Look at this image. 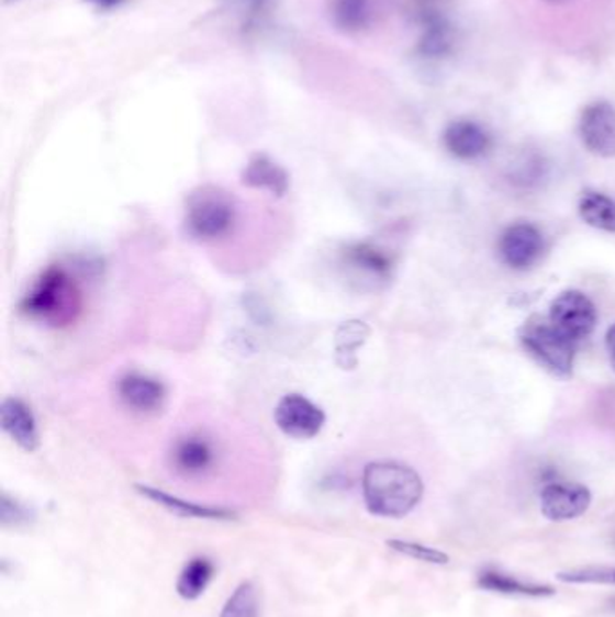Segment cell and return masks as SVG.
Instances as JSON below:
<instances>
[{
	"mask_svg": "<svg viewBox=\"0 0 615 617\" xmlns=\"http://www.w3.org/2000/svg\"><path fill=\"white\" fill-rule=\"evenodd\" d=\"M365 506L373 516L403 518L423 498V479L410 465L395 461L370 462L364 471Z\"/></svg>",
	"mask_w": 615,
	"mask_h": 617,
	"instance_id": "obj_1",
	"label": "cell"
},
{
	"mask_svg": "<svg viewBox=\"0 0 615 617\" xmlns=\"http://www.w3.org/2000/svg\"><path fill=\"white\" fill-rule=\"evenodd\" d=\"M80 308V288L64 268L46 269L22 300V311L30 318L55 327L72 324Z\"/></svg>",
	"mask_w": 615,
	"mask_h": 617,
	"instance_id": "obj_2",
	"label": "cell"
},
{
	"mask_svg": "<svg viewBox=\"0 0 615 617\" xmlns=\"http://www.w3.org/2000/svg\"><path fill=\"white\" fill-rule=\"evenodd\" d=\"M237 207L230 193L221 188L202 187L188 198L185 224L198 240H217L232 229Z\"/></svg>",
	"mask_w": 615,
	"mask_h": 617,
	"instance_id": "obj_3",
	"label": "cell"
},
{
	"mask_svg": "<svg viewBox=\"0 0 615 617\" xmlns=\"http://www.w3.org/2000/svg\"><path fill=\"white\" fill-rule=\"evenodd\" d=\"M519 339L525 349L529 350L536 360L552 370L555 374L563 375V378L572 374L575 345L578 344L556 329L555 325L550 324V319H544L540 316L527 319L519 330Z\"/></svg>",
	"mask_w": 615,
	"mask_h": 617,
	"instance_id": "obj_4",
	"label": "cell"
},
{
	"mask_svg": "<svg viewBox=\"0 0 615 617\" xmlns=\"http://www.w3.org/2000/svg\"><path fill=\"white\" fill-rule=\"evenodd\" d=\"M550 324L574 344L589 338L597 324V311L592 300L581 291H566L550 305Z\"/></svg>",
	"mask_w": 615,
	"mask_h": 617,
	"instance_id": "obj_5",
	"label": "cell"
},
{
	"mask_svg": "<svg viewBox=\"0 0 615 617\" xmlns=\"http://www.w3.org/2000/svg\"><path fill=\"white\" fill-rule=\"evenodd\" d=\"M275 423L288 437L298 440L313 439L325 425V414L305 395L288 394L278 401Z\"/></svg>",
	"mask_w": 615,
	"mask_h": 617,
	"instance_id": "obj_6",
	"label": "cell"
},
{
	"mask_svg": "<svg viewBox=\"0 0 615 617\" xmlns=\"http://www.w3.org/2000/svg\"><path fill=\"white\" fill-rule=\"evenodd\" d=\"M592 493L578 482L552 481L540 495L541 515L550 521H570L589 512Z\"/></svg>",
	"mask_w": 615,
	"mask_h": 617,
	"instance_id": "obj_7",
	"label": "cell"
},
{
	"mask_svg": "<svg viewBox=\"0 0 615 617\" xmlns=\"http://www.w3.org/2000/svg\"><path fill=\"white\" fill-rule=\"evenodd\" d=\"M544 235L533 224H513L500 237L499 254L502 262L518 271L533 268L544 255Z\"/></svg>",
	"mask_w": 615,
	"mask_h": 617,
	"instance_id": "obj_8",
	"label": "cell"
},
{
	"mask_svg": "<svg viewBox=\"0 0 615 617\" xmlns=\"http://www.w3.org/2000/svg\"><path fill=\"white\" fill-rule=\"evenodd\" d=\"M580 136L595 156L615 157V106L608 102L586 105L581 112Z\"/></svg>",
	"mask_w": 615,
	"mask_h": 617,
	"instance_id": "obj_9",
	"label": "cell"
},
{
	"mask_svg": "<svg viewBox=\"0 0 615 617\" xmlns=\"http://www.w3.org/2000/svg\"><path fill=\"white\" fill-rule=\"evenodd\" d=\"M118 395L128 411L154 414L163 408V403L167 400V390L150 375L128 372L118 383Z\"/></svg>",
	"mask_w": 615,
	"mask_h": 617,
	"instance_id": "obj_10",
	"label": "cell"
},
{
	"mask_svg": "<svg viewBox=\"0 0 615 617\" xmlns=\"http://www.w3.org/2000/svg\"><path fill=\"white\" fill-rule=\"evenodd\" d=\"M444 147L451 156L471 161L490 153L493 139L490 132L471 120H455L443 134Z\"/></svg>",
	"mask_w": 615,
	"mask_h": 617,
	"instance_id": "obj_11",
	"label": "cell"
},
{
	"mask_svg": "<svg viewBox=\"0 0 615 617\" xmlns=\"http://www.w3.org/2000/svg\"><path fill=\"white\" fill-rule=\"evenodd\" d=\"M0 423H2V430L15 440L22 450L35 451L41 445L35 415L19 397H8L2 401Z\"/></svg>",
	"mask_w": 615,
	"mask_h": 617,
	"instance_id": "obj_12",
	"label": "cell"
},
{
	"mask_svg": "<svg viewBox=\"0 0 615 617\" xmlns=\"http://www.w3.org/2000/svg\"><path fill=\"white\" fill-rule=\"evenodd\" d=\"M215 462V448L202 436H187L177 440L172 450V465L185 476L204 475Z\"/></svg>",
	"mask_w": 615,
	"mask_h": 617,
	"instance_id": "obj_13",
	"label": "cell"
},
{
	"mask_svg": "<svg viewBox=\"0 0 615 617\" xmlns=\"http://www.w3.org/2000/svg\"><path fill=\"white\" fill-rule=\"evenodd\" d=\"M136 490L143 496H147L148 501L156 502L159 506L165 507L174 515L185 516V518H201V520H232L235 513L222 509V507L202 506L195 502L185 501L179 496L170 495L167 491L157 490V487L143 486L137 484Z\"/></svg>",
	"mask_w": 615,
	"mask_h": 617,
	"instance_id": "obj_14",
	"label": "cell"
},
{
	"mask_svg": "<svg viewBox=\"0 0 615 617\" xmlns=\"http://www.w3.org/2000/svg\"><path fill=\"white\" fill-rule=\"evenodd\" d=\"M477 585L482 591L507 594V596L550 597L556 594L555 588L550 585L525 582V580H519L507 572L496 571V569H484L480 572L477 576Z\"/></svg>",
	"mask_w": 615,
	"mask_h": 617,
	"instance_id": "obj_15",
	"label": "cell"
},
{
	"mask_svg": "<svg viewBox=\"0 0 615 617\" xmlns=\"http://www.w3.org/2000/svg\"><path fill=\"white\" fill-rule=\"evenodd\" d=\"M243 182L247 187L266 190L272 195H283L288 192L289 176L280 165L268 156H255L247 162L243 173Z\"/></svg>",
	"mask_w": 615,
	"mask_h": 617,
	"instance_id": "obj_16",
	"label": "cell"
},
{
	"mask_svg": "<svg viewBox=\"0 0 615 617\" xmlns=\"http://www.w3.org/2000/svg\"><path fill=\"white\" fill-rule=\"evenodd\" d=\"M424 31L421 53L428 58H443L454 49V30L435 8L423 11Z\"/></svg>",
	"mask_w": 615,
	"mask_h": 617,
	"instance_id": "obj_17",
	"label": "cell"
},
{
	"mask_svg": "<svg viewBox=\"0 0 615 617\" xmlns=\"http://www.w3.org/2000/svg\"><path fill=\"white\" fill-rule=\"evenodd\" d=\"M213 574H215V565L210 558H192L187 565L182 566L181 574L177 577V594L187 602H195L206 592Z\"/></svg>",
	"mask_w": 615,
	"mask_h": 617,
	"instance_id": "obj_18",
	"label": "cell"
},
{
	"mask_svg": "<svg viewBox=\"0 0 615 617\" xmlns=\"http://www.w3.org/2000/svg\"><path fill=\"white\" fill-rule=\"evenodd\" d=\"M347 262L378 280L389 279L392 271V260L389 255L372 244H356L353 248H348Z\"/></svg>",
	"mask_w": 615,
	"mask_h": 617,
	"instance_id": "obj_19",
	"label": "cell"
},
{
	"mask_svg": "<svg viewBox=\"0 0 615 617\" xmlns=\"http://www.w3.org/2000/svg\"><path fill=\"white\" fill-rule=\"evenodd\" d=\"M580 213L592 228L615 233V201L605 193L586 192L581 199Z\"/></svg>",
	"mask_w": 615,
	"mask_h": 617,
	"instance_id": "obj_20",
	"label": "cell"
},
{
	"mask_svg": "<svg viewBox=\"0 0 615 617\" xmlns=\"http://www.w3.org/2000/svg\"><path fill=\"white\" fill-rule=\"evenodd\" d=\"M333 15L342 30L361 31L372 24L376 10L372 0H334Z\"/></svg>",
	"mask_w": 615,
	"mask_h": 617,
	"instance_id": "obj_21",
	"label": "cell"
},
{
	"mask_svg": "<svg viewBox=\"0 0 615 617\" xmlns=\"http://www.w3.org/2000/svg\"><path fill=\"white\" fill-rule=\"evenodd\" d=\"M219 617H258V592L251 582H243L227 597Z\"/></svg>",
	"mask_w": 615,
	"mask_h": 617,
	"instance_id": "obj_22",
	"label": "cell"
},
{
	"mask_svg": "<svg viewBox=\"0 0 615 617\" xmlns=\"http://www.w3.org/2000/svg\"><path fill=\"white\" fill-rule=\"evenodd\" d=\"M387 546L392 551L399 552V554L414 558L417 562L432 563V565H448L449 560H451L448 552L435 549V547L423 546V543H417V541L389 540Z\"/></svg>",
	"mask_w": 615,
	"mask_h": 617,
	"instance_id": "obj_23",
	"label": "cell"
},
{
	"mask_svg": "<svg viewBox=\"0 0 615 617\" xmlns=\"http://www.w3.org/2000/svg\"><path fill=\"white\" fill-rule=\"evenodd\" d=\"M558 580L574 585H615V569L611 566H586L574 571L560 572Z\"/></svg>",
	"mask_w": 615,
	"mask_h": 617,
	"instance_id": "obj_24",
	"label": "cell"
},
{
	"mask_svg": "<svg viewBox=\"0 0 615 617\" xmlns=\"http://www.w3.org/2000/svg\"><path fill=\"white\" fill-rule=\"evenodd\" d=\"M369 327L364 322H348L338 333V352L342 355H356V350L365 344L369 336Z\"/></svg>",
	"mask_w": 615,
	"mask_h": 617,
	"instance_id": "obj_25",
	"label": "cell"
},
{
	"mask_svg": "<svg viewBox=\"0 0 615 617\" xmlns=\"http://www.w3.org/2000/svg\"><path fill=\"white\" fill-rule=\"evenodd\" d=\"M30 518V512L25 509L24 506H21L19 502L11 501L10 496L4 495L2 498V521H4L5 526L8 524H21V521H25Z\"/></svg>",
	"mask_w": 615,
	"mask_h": 617,
	"instance_id": "obj_26",
	"label": "cell"
},
{
	"mask_svg": "<svg viewBox=\"0 0 615 617\" xmlns=\"http://www.w3.org/2000/svg\"><path fill=\"white\" fill-rule=\"evenodd\" d=\"M606 350H608V356H611L612 367L615 370V324L612 325L608 333H606Z\"/></svg>",
	"mask_w": 615,
	"mask_h": 617,
	"instance_id": "obj_27",
	"label": "cell"
},
{
	"mask_svg": "<svg viewBox=\"0 0 615 617\" xmlns=\"http://www.w3.org/2000/svg\"><path fill=\"white\" fill-rule=\"evenodd\" d=\"M544 2H547V4H552V5H561V4H569V2H572V0H544Z\"/></svg>",
	"mask_w": 615,
	"mask_h": 617,
	"instance_id": "obj_28",
	"label": "cell"
}]
</instances>
